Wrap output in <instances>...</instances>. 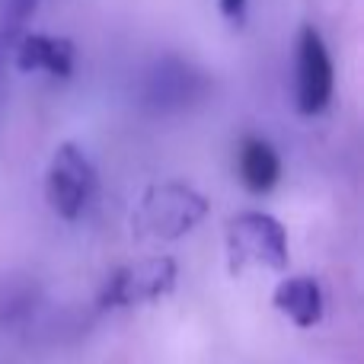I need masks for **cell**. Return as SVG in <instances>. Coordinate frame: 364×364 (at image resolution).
Segmentation results:
<instances>
[{"mask_svg":"<svg viewBox=\"0 0 364 364\" xmlns=\"http://www.w3.org/2000/svg\"><path fill=\"white\" fill-rule=\"evenodd\" d=\"M208 198L188 182L151 186L132 211V230L138 240H179L205 220Z\"/></svg>","mask_w":364,"mask_h":364,"instance_id":"obj_1","label":"cell"},{"mask_svg":"<svg viewBox=\"0 0 364 364\" xmlns=\"http://www.w3.org/2000/svg\"><path fill=\"white\" fill-rule=\"evenodd\" d=\"M227 262L230 272H243V265L256 262L272 272H284L291 262L288 230L282 220L262 211H243L227 224Z\"/></svg>","mask_w":364,"mask_h":364,"instance_id":"obj_2","label":"cell"},{"mask_svg":"<svg viewBox=\"0 0 364 364\" xmlns=\"http://www.w3.org/2000/svg\"><path fill=\"white\" fill-rule=\"evenodd\" d=\"M179 265L173 256H147L138 262L122 265L119 272L109 275V282L100 288V310H122V307H138V304H151L157 297L170 294L176 288Z\"/></svg>","mask_w":364,"mask_h":364,"instance_id":"obj_3","label":"cell"},{"mask_svg":"<svg viewBox=\"0 0 364 364\" xmlns=\"http://www.w3.org/2000/svg\"><path fill=\"white\" fill-rule=\"evenodd\" d=\"M96 192V173L90 166V160L83 157L80 147L61 144L51 157V166L45 173V195L48 205L58 218L77 220L83 214V208L90 205Z\"/></svg>","mask_w":364,"mask_h":364,"instance_id":"obj_4","label":"cell"},{"mask_svg":"<svg viewBox=\"0 0 364 364\" xmlns=\"http://www.w3.org/2000/svg\"><path fill=\"white\" fill-rule=\"evenodd\" d=\"M336 90V70L329 48L314 26H304L297 36V68H294V100L301 115H320L329 106Z\"/></svg>","mask_w":364,"mask_h":364,"instance_id":"obj_5","label":"cell"},{"mask_svg":"<svg viewBox=\"0 0 364 364\" xmlns=\"http://www.w3.org/2000/svg\"><path fill=\"white\" fill-rule=\"evenodd\" d=\"M16 68L19 70H45L51 77H70L77 68V48L70 38L29 32L16 45Z\"/></svg>","mask_w":364,"mask_h":364,"instance_id":"obj_6","label":"cell"},{"mask_svg":"<svg viewBox=\"0 0 364 364\" xmlns=\"http://www.w3.org/2000/svg\"><path fill=\"white\" fill-rule=\"evenodd\" d=\"M272 304L294 326L310 329L323 320V284L314 275H291L288 282H282L275 288Z\"/></svg>","mask_w":364,"mask_h":364,"instance_id":"obj_7","label":"cell"},{"mask_svg":"<svg viewBox=\"0 0 364 364\" xmlns=\"http://www.w3.org/2000/svg\"><path fill=\"white\" fill-rule=\"evenodd\" d=\"M237 170H240V179L252 192H269L282 179V157H278V151L265 138H246L237 154Z\"/></svg>","mask_w":364,"mask_h":364,"instance_id":"obj_8","label":"cell"},{"mask_svg":"<svg viewBox=\"0 0 364 364\" xmlns=\"http://www.w3.org/2000/svg\"><path fill=\"white\" fill-rule=\"evenodd\" d=\"M218 6H220V13H224L227 23L240 26L246 19V0H218Z\"/></svg>","mask_w":364,"mask_h":364,"instance_id":"obj_9","label":"cell"},{"mask_svg":"<svg viewBox=\"0 0 364 364\" xmlns=\"http://www.w3.org/2000/svg\"><path fill=\"white\" fill-rule=\"evenodd\" d=\"M36 6H38V0H10V23L13 26L26 23L36 13Z\"/></svg>","mask_w":364,"mask_h":364,"instance_id":"obj_10","label":"cell"}]
</instances>
